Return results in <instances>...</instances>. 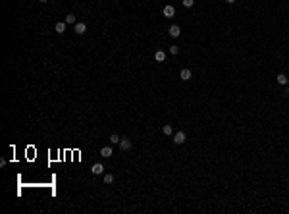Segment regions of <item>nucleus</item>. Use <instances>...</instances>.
<instances>
[{"label":"nucleus","instance_id":"14","mask_svg":"<svg viewBox=\"0 0 289 214\" xmlns=\"http://www.w3.org/2000/svg\"><path fill=\"white\" fill-rule=\"evenodd\" d=\"M162 133H164V135H172V133H174V129H172V126H168V124H166V126L162 127Z\"/></svg>","mask_w":289,"mask_h":214},{"label":"nucleus","instance_id":"16","mask_svg":"<svg viewBox=\"0 0 289 214\" xmlns=\"http://www.w3.org/2000/svg\"><path fill=\"white\" fill-rule=\"evenodd\" d=\"M181 4H183L185 8H191V6L195 4V0H181Z\"/></svg>","mask_w":289,"mask_h":214},{"label":"nucleus","instance_id":"7","mask_svg":"<svg viewBox=\"0 0 289 214\" xmlns=\"http://www.w3.org/2000/svg\"><path fill=\"white\" fill-rule=\"evenodd\" d=\"M191 70H189V68H183V70H181V73H179V77H181V81H189L191 79Z\"/></svg>","mask_w":289,"mask_h":214},{"label":"nucleus","instance_id":"13","mask_svg":"<svg viewBox=\"0 0 289 214\" xmlns=\"http://www.w3.org/2000/svg\"><path fill=\"white\" fill-rule=\"evenodd\" d=\"M64 21H66L68 25H75V16H73V14H68V16H66V19H64Z\"/></svg>","mask_w":289,"mask_h":214},{"label":"nucleus","instance_id":"10","mask_svg":"<svg viewBox=\"0 0 289 214\" xmlns=\"http://www.w3.org/2000/svg\"><path fill=\"white\" fill-rule=\"evenodd\" d=\"M154 60L156 62H164L166 60V52L164 50H156L154 52Z\"/></svg>","mask_w":289,"mask_h":214},{"label":"nucleus","instance_id":"18","mask_svg":"<svg viewBox=\"0 0 289 214\" xmlns=\"http://www.w3.org/2000/svg\"><path fill=\"white\" fill-rule=\"evenodd\" d=\"M225 2H228V4H233V2H235V0H225Z\"/></svg>","mask_w":289,"mask_h":214},{"label":"nucleus","instance_id":"5","mask_svg":"<svg viewBox=\"0 0 289 214\" xmlns=\"http://www.w3.org/2000/svg\"><path fill=\"white\" fill-rule=\"evenodd\" d=\"M98 154H100V156H104V158H110L112 154H114V150H112V147H108V145H106V147H102V149H100V153H98Z\"/></svg>","mask_w":289,"mask_h":214},{"label":"nucleus","instance_id":"19","mask_svg":"<svg viewBox=\"0 0 289 214\" xmlns=\"http://www.w3.org/2000/svg\"><path fill=\"white\" fill-rule=\"evenodd\" d=\"M39 2H42V4H45V2H46V0H39Z\"/></svg>","mask_w":289,"mask_h":214},{"label":"nucleus","instance_id":"2","mask_svg":"<svg viewBox=\"0 0 289 214\" xmlns=\"http://www.w3.org/2000/svg\"><path fill=\"white\" fill-rule=\"evenodd\" d=\"M162 14H164V18H168V19H170V18H174V16H175V8H174L172 4H168V6H164Z\"/></svg>","mask_w":289,"mask_h":214},{"label":"nucleus","instance_id":"9","mask_svg":"<svg viewBox=\"0 0 289 214\" xmlns=\"http://www.w3.org/2000/svg\"><path fill=\"white\" fill-rule=\"evenodd\" d=\"M66 25H68V23H66V21H58V23L54 25V31L58 33V35H62V33L66 31Z\"/></svg>","mask_w":289,"mask_h":214},{"label":"nucleus","instance_id":"15","mask_svg":"<svg viewBox=\"0 0 289 214\" xmlns=\"http://www.w3.org/2000/svg\"><path fill=\"white\" fill-rule=\"evenodd\" d=\"M114 182V176L112 174H104V183H112Z\"/></svg>","mask_w":289,"mask_h":214},{"label":"nucleus","instance_id":"12","mask_svg":"<svg viewBox=\"0 0 289 214\" xmlns=\"http://www.w3.org/2000/svg\"><path fill=\"white\" fill-rule=\"evenodd\" d=\"M276 79H278V83H280V85H287V75H285V73H280Z\"/></svg>","mask_w":289,"mask_h":214},{"label":"nucleus","instance_id":"8","mask_svg":"<svg viewBox=\"0 0 289 214\" xmlns=\"http://www.w3.org/2000/svg\"><path fill=\"white\" fill-rule=\"evenodd\" d=\"M73 31L77 33V35H83V33L87 31V25H85V23H81V21H79V23H75V25H73Z\"/></svg>","mask_w":289,"mask_h":214},{"label":"nucleus","instance_id":"17","mask_svg":"<svg viewBox=\"0 0 289 214\" xmlns=\"http://www.w3.org/2000/svg\"><path fill=\"white\" fill-rule=\"evenodd\" d=\"M177 52H179V47H177V44H172V47H170V54H177Z\"/></svg>","mask_w":289,"mask_h":214},{"label":"nucleus","instance_id":"4","mask_svg":"<svg viewBox=\"0 0 289 214\" xmlns=\"http://www.w3.org/2000/svg\"><path fill=\"white\" fill-rule=\"evenodd\" d=\"M91 172L95 174V176H100V174H104V166H102L100 162H96V164H93V168H91Z\"/></svg>","mask_w":289,"mask_h":214},{"label":"nucleus","instance_id":"6","mask_svg":"<svg viewBox=\"0 0 289 214\" xmlns=\"http://www.w3.org/2000/svg\"><path fill=\"white\" fill-rule=\"evenodd\" d=\"M131 147H133V143H131L129 139H122L119 141V149L122 150H131Z\"/></svg>","mask_w":289,"mask_h":214},{"label":"nucleus","instance_id":"1","mask_svg":"<svg viewBox=\"0 0 289 214\" xmlns=\"http://www.w3.org/2000/svg\"><path fill=\"white\" fill-rule=\"evenodd\" d=\"M185 141H187V135H185L183 131H177V133H174V143H175V145H183Z\"/></svg>","mask_w":289,"mask_h":214},{"label":"nucleus","instance_id":"3","mask_svg":"<svg viewBox=\"0 0 289 214\" xmlns=\"http://www.w3.org/2000/svg\"><path fill=\"white\" fill-rule=\"evenodd\" d=\"M168 33H170V37L177 39L179 35H181V27H179V25H170V29H168Z\"/></svg>","mask_w":289,"mask_h":214},{"label":"nucleus","instance_id":"11","mask_svg":"<svg viewBox=\"0 0 289 214\" xmlns=\"http://www.w3.org/2000/svg\"><path fill=\"white\" fill-rule=\"evenodd\" d=\"M119 141H122V137H119L118 133H112L110 135V143L112 145H119Z\"/></svg>","mask_w":289,"mask_h":214}]
</instances>
